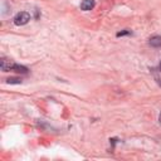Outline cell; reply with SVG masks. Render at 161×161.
Returning a JSON list of instances; mask_svg holds the SVG:
<instances>
[{"instance_id":"obj_4","label":"cell","mask_w":161,"mask_h":161,"mask_svg":"<svg viewBox=\"0 0 161 161\" xmlns=\"http://www.w3.org/2000/svg\"><path fill=\"white\" fill-rule=\"evenodd\" d=\"M150 44L152 47H161V36H152L150 39Z\"/></svg>"},{"instance_id":"obj_5","label":"cell","mask_w":161,"mask_h":161,"mask_svg":"<svg viewBox=\"0 0 161 161\" xmlns=\"http://www.w3.org/2000/svg\"><path fill=\"white\" fill-rule=\"evenodd\" d=\"M13 70H15V72H18V73H28V68L26 67H24V65H19V64H15L14 65V68H13Z\"/></svg>"},{"instance_id":"obj_1","label":"cell","mask_w":161,"mask_h":161,"mask_svg":"<svg viewBox=\"0 0 161 161\" xmlns=\"http://www.w3.org/2000/svg\"><path fill=\"white\" fill-rule=\"evenodd\" d=\"M29 20H30V15H29V13H26V11H20V13H18V14L15 15V18H14V23H15L16 25H24V24H26Z\"/></svg>"},{"instance_id":"obj_2","label":"cell","mask_w":161,"mask_h":161,"mask_svg":"<svg viewBox=\"0 0 161 161\" xmlns=\"http://www.w3.org/2000/svg\"><path fill=\"white\" fill-rule=\"evenodd\" d=\"M15 63L11 60V59H8V58H3L1 62H0V68L3 72H9V70H13Z\"/></svg>"},{"instance_id":"obj_8","label":"cell","mask_w":161,"mask_h":161,"mask_svg":"<svg viewBox=\"0 0 161 161\" xmlns=\"http://www.w3.org/2000/svg\"><path fill=\"white\" fill-rule=\"evenodd\" d=\"M158 121H160V125H161V113H160V117H158Z\"/></svg>"},{"instance_id":"obj_9","label":"cell","mask_w":161,"mask_h":161,"mask_svg":"<svg viewBox=\"0 0 161 161\" xmlns=\"http://www.w3.org/2000/svg\"><path fill=\"white\" fill-rule=\"evenodd\" d=\"M160 70H161V62H160Z\"/></svg>"},{"instance_id":"obj_6","label":"cell","mask_w":161,"mask_h":161,"mask_svg":"<svg viewBox=\"0 0 161 161\" xmlns=\"http://www.w3.org/2000/svg\"><path fill=\"white\" fill-rule=\"evenodd\" d=\"M6 82L9 84H20L21 83V79H19V78H8Z\"/></svg>"},{"instance_id":"obj_7","label":"cell","mask_w":161,"mask_h":161,"mask_svg":"<svg viewBox=\"0 0 161 161\" xmlns=\"http://www.w3.org/2000/svg\"><path fill=\"white\" fill-rule=\"evenodd\" d=\"M126 34H130V30H123V31H119V33H117V36H122V35H126Z\"/></svg>"},{"instance_id":"obj_3","label":"cell","mask_w":161,"mask_h":161,"mask_svg":"<svg viewBox=\"0 0 161 161\" xmlns=\"http://www.w3.org/2000/svg\"><path fill=\"white\" fill-rule=\"evenodd\" d=\"M94 8V0H83L80 3V9L84 11H88Z\"/></svg>"}]
</instances>
